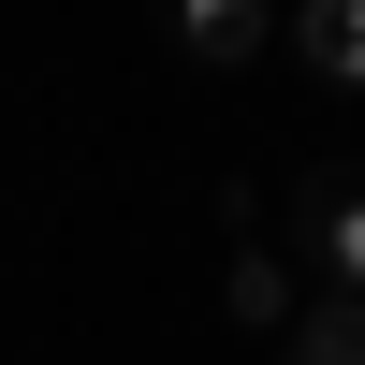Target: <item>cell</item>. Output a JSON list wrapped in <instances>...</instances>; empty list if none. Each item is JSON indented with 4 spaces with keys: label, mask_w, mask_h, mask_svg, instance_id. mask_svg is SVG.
Returning a JSON list of instances; mask_svg holds the SVG:
<instances>
[{
    "label": "cell",
    "mask_w": 365,
    "mask_h": 365,
    "mask_svg": "<svg viewBox=\"0 0 365 365\" xmlns=\"http://www.w3.org/2000/svg\"><path fill=\"white\" fill-rule=\"evenodd\" d=\"M161 44L190 58V73H234V58L292 44V0H161Z\"/></svg>",
    "instance_id": "cell-2"
},
{
    "label": "cell",
    "mask_w": 365,
    "mask_h": 365,
    "mask_svg": "<svg viewBox=\"0 0 365 365\" xmlns=\"http://www.w3.org/2000/svg\"><path fill=\"white\" fill-rule=\"evenodd\" d=\"M278 234H292V263H307V278L365 292V161H307V175L278 190Z\"/></svg>",
    "instance_id": "cell-1"
},
{
    "label": "cell",
    "mask_w": 365,
    "mask_h": 365,
    "mask_svg": "<svg viewBox=\"0 0 365 365\" xmlns=\"http://www.w3.org/2000/svg\"><path fill=\"white\" fill-rule=\"evenodd\" d=\"M307 292H322V278L292 263V234L263 220L249 249H234V278H220V322H234V336H292V307H307Z\"/></svg>",
    "instance_id": "cell-3"
},
{
    "label": "cell",
    "mask_w": 365,
    "mask_h": 365,
    "mask_svg": "<svg viewBox=\"0 0 365 365\" xmlns=\"http://www.w3.org/2000/svg\"><path fill=\"white\" fill-rule=\"evenodd\" d=\"M292 58L322 88H365V0H292Z\"/></svg>",
    "instance_id": "cell-4"
},
{
    "label": "cell",
    "mask_w": 365,
    "mask_h": 365,
    "mask_svg": "<svg viewBox=\"0 0 365 365\" xmlns=\"http://www.w3.org/2000/svg\"><path fill=\"white\" fill-rule=\"evenodd\" d=\"M278 365H365V292H336V278H322L307 307H292V336H278Z\"/></svg>",
    "instance_id": "cell-5"
}]
</instances>
